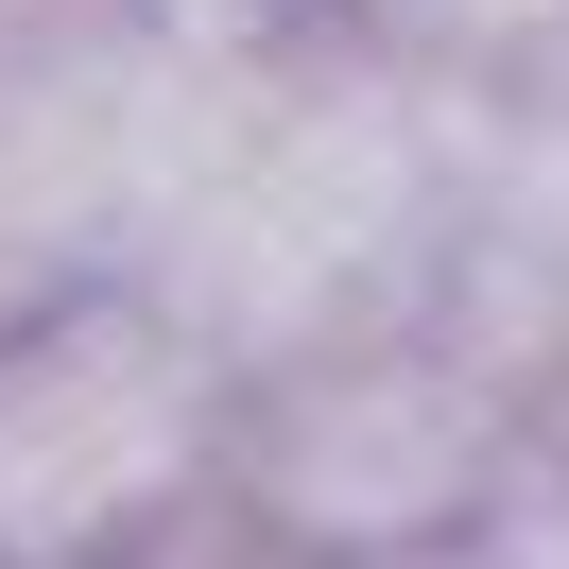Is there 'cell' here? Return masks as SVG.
I'll return each instance as SVG.
<instances>
[{"mask_svg": "<svg viewBox=\"0 0 569 569\" xmlns=\"http://www.w3.org/2000/svg\"><path fill=\"white\" fill-rule=\"evenodd\" d=\"M449 139H466V87L397 70V52L328 36V18L224 36L173 104L156 208L121 242V293H156L224 380L328 346V328H380L431 277Z\"/></svg>", "mask_w": 569, "mask_h": 569, "instance_id": "cell-1", "label": "cell"}, {"mask_svg": "<svg viewBox=\"0 0 569 569\" xmlns=\"http://www.w3.org/2000/svg\"><path fill=\"white\" fill-rule=\"evenodd\" d=\"M535 449L552 431L431 311H380V328H328V346L259 362L224 397V518L293 569H431V552L500 535Z\"/></svg>", "mask_w": 569, "mask_h": 569, "instance_id": "cell-2", "label": "cell"}, {"mask_svg": "<svg viewBox=\"0 0 569 569\" xmlns=\"http://www.w3.org/2000/svg\"><path fill=\"white\" fill-rule=\"evenodd\" d=\"M224 397L156 293H36L0 328V569H139L224 518Z\"/></svg>", "mask_w": 569, "mask_h": 569, "instance_id": "cell-3", "label": "cell"}, {"mask_svg": "<svg viewBox=\"0 0 569 569\" xmlns=\"http://www.w3.org/2000/svg\"><path fill=\"white\" fill-rule=\"evenodd\" d=\"M500 569H569V431L518 466V500H500V535H483Z\"/></svg>", "mask_w": 569, "mask_h": 569, "instance_id": "cell-4", "label": "cell"}, {"mask_svg": "<svg viewBox=\"0 0 569 569\" xmlns=\"http://www.w3.org/2000/svg\"><path fill=\"white\" fill-rule=\"evenodd\" d=\"M139 569H293V552H259V535H242V518H190V535H173V552H139Z\"/></svg>", "mask_w": 569, "mask_h": 569, "instance_id": "cell-5", "label": "cell"}, {"mask_svg": "<svg viewBox=\"0 0 569 569\" xmlns=\"http://www.w3.org/2000/svg\"><path fill=\"white\" fill-rule=\"evenodd\" d=\"M431 569H500V552H431Z\"/></svg>", "mask_w": 569, "mask_h": 569, "instance_id": "cell-6", "label": "cell"}, {"mask_svg": "<svg viewBox=\"0 0 569 569\" xmlns=\"http://www.w3.org/2000/svg\"><path fill=\"white\" fill-rule=\"evenodd\" d=\"M535 87H569V70H535Z\"/></svg>", "mask_w": 569, "mask_h": 569, "instance_id": "cell-7", "label": "cell"}]
</instances>
